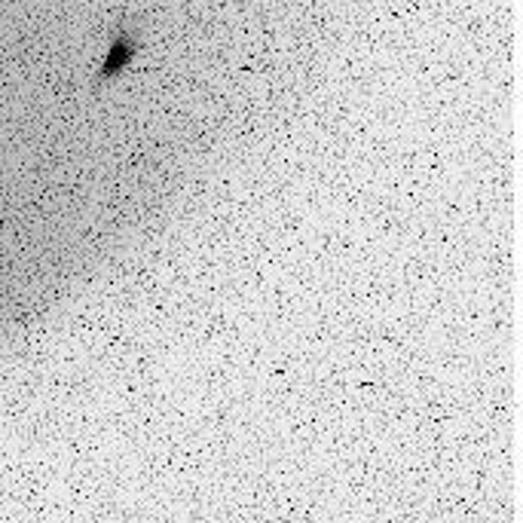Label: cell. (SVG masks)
<instances>
[{
  "label": "cell",
  "mask_w": 523,
  "mask_h": 523,
  "mask_svg": "<svg viewBox=\"0 0 523 523\" xmlns=\"http://www.w3.org/2000/svg\"><path fill=\"white\" fill-rule=\"evenodd\" d=\"M138 49H141L138 34L120 31V37L114 40V46H111V52H108V59H104V68L98 71V86H104L108 80H114L117 74H123V71L132 65V59L138 56Z\"/></svg>",
  "instance_id": "6da1fadb"
}]
</instances>
